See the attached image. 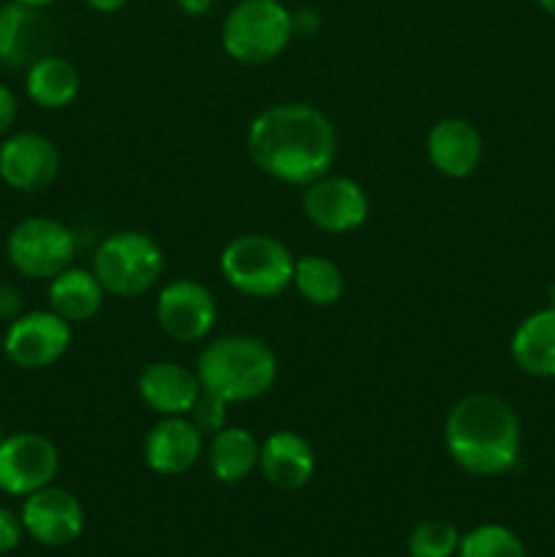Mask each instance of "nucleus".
Instances as JSON below:
<instances>
[{"mask_svg": "<svg viewBox=\"0 0 555 557\" xmlns=\"http://www.w3.org/2000/svg\"><path fill=\"white\" fill-rule=\"evenodd\" d=\"M245 147L267 177L305 188L330 174L337 158V131L313 103H275L250 120Z\"/></svg>", "mask_w": 555, "mask_h": 557, "instance_id": "1", "label": "nucleus"}, {"mask_svg": "<svg viewBox=\"0 0 555 557\" xmlns=\"http://www.w3.org/2000/svg\"><path fill=\"white\" fill-rule=\"evenodd\" d=\"M520 417L490 392H471L449 408L444 446L457 468L471 476H501L520 457Z\"/></svg>", "mask_w": 555, "mask_h": 557, "instance_id": "2", "label": "nucleus"}, {"mask_svg": "<svg viewBox=\"0 0 555 557\" xmlns=\"http://www.w3.org/2000/svg\"><path fill=\"white\" fill-rule=\"evenodd\" d=\"M201 392L223 403H250L264 397L278 381V357L261 337L223 335L196 357Z\"/></svg>", "mask_w": 555, "mask_h": 557, "instance_id": "3", "label": "nucleus"}, {"mask_svg": "<svg viewBox=\"0 0 555 557\" xmlns=\"http://www.w3.org/2000/svg\"><path fill=\"white\" fill-rule=\"evenodd\" d=\"M292 38V11L281 0H239L221 25L223 52L239 65L272 63Z\"/></svg>", "mask_w": 555, "mask_h": 557, "instance_id": "4", "label": "nucleus"}, {"mask_svg": "<svg viewBox=\"0 0 555 557\" xmlns=\"http://www.w3.org/2000/svg\"><path fill=\"white\" fill-rule=\"evenodd\" d=\"M294 253L270 234H239L221 250V275L234 292L270 299L294 281Z\"/></svg>", "mask_w": 555, "mask_h": 557, "instance_id": "5", "label": "nucleus"}, {"mask_svg": "<svg viewBox=\"0 0 555 557\" xmlns=\"http://www.w3.org/2000/svg\"><path fill=\"white\" fill-rule=\"evenodd\" d=\"M163 250L156 239L139 228L114 232L98 245L92 272L103 292L112 297H141L163 275Z\"/></svg>", "mask_w": 555, "mask_h": 557, "instance_id": "6", "label": "nucleus"}, {"mask_svg": "<svg viewBox=\"0 0 555 557\" xmlns=\"http://www.w3.org/2000/svg\"><path fill=\"white\" fill-rule=\"evenodd\" d=\"M5 256L22 277L52 281L74 261L76 237L58 218L33 215L11 228L5 239Z\"/></svg>", "mask_w": 555, "mask_h": 557, "instance_id": "7", "label": "nucleus"}, {"mask_svg": "<svg viewBox=\"0 0 555 557\" xmlns=\"http://www.w3.org/2000/svg\"><path fill=\"white\" fill-rule=\"evenodd\" d=\"M156 321L174 343H201L218 321V305L210 288L190 277H177L161 288L156 299Z\"/></svg>", "mask_w": 555, "mask_h": 557, "instance_id": "8", "label": "nucleus"}, {"mask_svg": "<svg viewBox=\"0 0 555 557\" xmlns=\"http://www.w3.org/2000/svg\"><path fill=\"white\" fill-rule=\"evenodd\" d=\"M60 471V451L47 435L14 433L0 441V490L27 498L49 487Z\"/></svg>", "mask_w": 555, "mask_h": 557, "instance_id": "9", "label": "nucleus"}, {"mask_svg": "<svg viewBox=\"0 0 555 557\" xmlns=\"http://www.w3.org/2000/svg\"><path fill=\"white\" fill-rule=\"evenodd\" d=\"M71 348V324L54 310H30L9 324L3 354L20 370H44L65 357Z\"/></svg>", "mask_w": 555, "mask_h": 557, "instance_id": "10", "label": "nucleus"}, {"mask_svg": "<svg viewBox=\"0 0 555 557\" xmlns=\"http://www.w3.org/2000/svg\"><path fill=\"white\" fill-rule=\"evenodd\" d=\"M303 212L319 232L351 234L368 221L370 199L357 180L324 174L305 185Z\"/></svg>", "mask_w": 555, "mask_h": 557, "instance_id": "11", "label": "nucleus"}, {"mask_svg": "<svg viewBox=\"0 0 555 557\" xmlns=\"http://www.w3.org/2000/svg\"><path fill=\"white\" fill-rule=\"evenodd\" d=\"M20 517L27 536L44 547H69L85 531V509L79 498L52 484L27 495Z\"/></svg>", "mask_w": 555, "mask_h": 557, "instance_id": "12", "label": "nucleus"}, {"mask_svg": "<svg viewBox=\"0 0 555 557\" xmlns=\"http://www.w3.org/2000/svg\"><path fill=\"white\" fill-rule=\"evenodd\" d=\"M60 174V152L52 139L33 131L5 136L0 145V180L20 194L49 188Z\"/></svg>", "mask_w": 555, "mask_h": 557, "instance_id": "13", "label": "nucleus"}, {"mask_svg": "<svg viewBox=\"0 0 555 557\" xmlns=\"http://www.w3.org/2000/svg\"><path fill=\"white\" fill-rule=\"evenodd\" d=\"M52 47V22L44 11L11 3L0 5V65L5 69H30L36 60L49 54Z\"/></svg>", "mask_w": 555, "mask_h": 557, "instance_id": "14", "label": "nucleus"}, {"mask_svg": "<svg viewBox=\"0 0 555 557\" xmlns=\"http://www.w3.org/2000/svg\"><path fill=\"white\" fill-rule=\"evenodd\" d=\"M205 455V433L188 417H161L147 433L145 462L161 476H183Z\"/></svg>", "mask_w": 555, "mask_h": 557, "instance_id": "15", "label": "nucleus"}, {"mask_svg": "<svg viewBox=\"0 0 555 557\" xmlns=\"http://www.w3.org/2000/svg\"><path fill=\"white\" fill-rule=\"evenodd\" d=\"M136 392L139 400L158 417H188L199 400L201 384L196 370L161 359L141 370Z\"/></svg>", "mask_w": 555, "mask_h": 557, "instance_id": "16", "label": "nucleus"}, {"mask_svg": "<svg viewBox=\"0 0 555 557\" xmlns=\"http://www.w3.org/2000/svg\"><path fill=\"white\" fill-rule=\"evenodd\" d=\"M259 473L275 490L297 493L316 473L313 446L294 430H278L261 441Z\"/></svg>", "mask_w": 555, "mask_h": 557, "instance_id": "17", "label": "nucleus"}, {"mask_svg": "<svg viewBox=\"0 0 555 557\" xmlns=\"http://www.w3.org/2000/svg\"><path fill=\"white\" fill-rule=\"evenodd\" d=\"M428 161L449 180H466L482 161V136L462 117H444L428 134Z\"/></svg>", "mask_w": 555, "mask_h": 557, "instance_id": "18", "label": "nucleus"}, {"mask_svg": "<svg viewBox=\"0 0 555 557\" xmlns=\"http://www.w3.org/2000/svg\"><path fill=\"white\" fill-rule=\"evenodd\" d=\"M511 359L533 379H555V308L536 310L520 321L509 343Z\"/></svg>", "mask_w": 555, "mask_h": 557, "instance_id": "19", "label": "nucleus"}, {"mask_svg": "<svg viewBox=\"0 0 555 557\" xmlns=\"http://www.w3.org/2000/svg\"><path fill=\"white\" fill-rule=\"evenodd\" d=\"M47 299L49 310H54L60 319H65L69 324H82V321L96 319L98 310L103 308L107 292L92 270L69 267L49 281Z\"/></svg>", "mask_w": 555, "mask_h": 557, "instance_id": "20", "label": "nucleus"}, {"mask_svg": "<svg viewBox=\"0 0 555 557\" xmlns=\"http://www.w3.org/2000/svg\"><path fill=\"white\" fill-rule=\"evenodd\" d=\"M261 441L248 428L226 424L207 446V462L221 484H239L259 468Z\"/></svg>", "mask_w": 555, "mask_h": 557, "instance_id": "21", "label": "nucleus"}, {"mask_svg": "<svg viewBox=\"0 0 555 557\" xmlns=\"http://www.w3.org/2000/svg\"><path fill=\"white\" fill-rule=\"evenodd\" d=\"M82 76L79 69L71 63L69 58H60V54H44L41 60L27 69L25 90L36 107L49 109H65L69 103H74V98L79 96Z\"/></svg>", "mask_w": 555, "mask_h": 557, "instance_id": "22", "label": "nucleus"}, {"mask_svg": "<svg viewBox=\"0 0 555 557\" xmlns=\"http://www.w3.org/2000/svg\"><path fill=\"white\" fill-rule=\"evenodd\" d=\"M292 286L313 308H332L346 294V277H343V270L332 259L308 253L294 261Z\"/></svg>", "mask_w": 555, "mask_h": 557, "instance_id": "23", "label": "nucleus"}, {"mask_svg": "<svg viewBox=\"0 0 555 557\" xmlns=\"http://www.w3.org/2000/svg\"><path fill=\"white\" fill-rule=\"evenodd\" d=\"M457 557H528L526 544L504 525H479L460 536Z\"/></svg>", "mask_w": 555, "mask_h": 557, "instance_id": "24", "label": "nucleus"}, {"mask_svg": "<svg viewBox=\"0 0 555 557\" xmlns=\"http://www.w3.org/2000/svg\"><path fill=\"white\" fill-rule=\"evenodd\" d=\"M460 547V533L446 520H424L408 533L411 557H452Z\"/></svg>", "mask_w": 555, "mask_h": 557, "instance_id": "25", "label": "nucleus"}, {"mask_svg": "<svg viewBox=\"0 0 555 557\" xmlns=\"http://www.w3.org/2000/svg\"><path fill=\"white\" fill-rule=\"evenodd\" d=\"M188 419L196 424V428L201 430V433L215 435L218 430L226 428L229 403H223L221 397L201 392L199 400H196V406H194V411L188 413Z\"/></svg>", "mask_w": 555, "mask_h": 557, "instance_id": "26", "label": "nucleus"}, {"mask_svg": "<svg viewBox=\"0 0 555 557\" xmlns=\"http://www.w3.org/2000/svg\"><path fill=\"white\" fill-rule=\"evenodd\" d=\"M22 536H25L22 517H16L14 511H9L0 506V555L14 553V549L20 547Z\"/></svg>", "mask_w": 555, "mask_h": 557, "instance_id": "27", "label": "nucleus"}, {"mask_svg": "<svg viewBox=\"0 0 555 557\" xmlns=\"http://www.w3.org/2000/svg\"><path fill=\"white\" fill-rule=\"evenodd\" d=\"M25 313V299L22 292L11 283H0V321H14Z\"/></svg>", "mask_w": 555, "mask_h": 557, "instance_id": "28", "label": "nucleus"}, {"mask_svg": "<svg viewBox=\"0 0 555 557\" xmlns=\"http://www.w3.org/2000/svg\"><path fill=\"white\" fill-rule=\"evenodd\" d=\"M16 114H20V103H16L14 90L0 85V139L11 134V128L16 123Z\"/></svg>", "mask_w": 555, "mask_h": 557, "instance_id": "29", "label": "nucleus"}, {"mask_svg": "<svg viewBox=\"0 0 555 557\" xmlns=\"http://www.w3.org/2000/svg\"><path fill=\"white\" fill-rule=\"evenodd\" d=\"M292 27H294V36H299V38L313 36V33L321 27L319 11H316V9L292 11Z\"/></svg>", "mask_w": 555, "mask_h": 557, "instance_id": "30", "label": "nucleus"}, {"mask_svg": "<svg viewBox=\"0 0 555 557\" xmlns=\"http://www.w3.org/2000/svg\"><path fill=\"white\" fill-rule=\"evenodd\" d=\"M185 16H205L215 5V0H174Z\"/></svg>", "mask_w": 555, "mask_h": 557, "instance_id": "31", "label": "nucleus"}, {"mask_svg": "<svg viewBox=\"0 0 555 557\" xmlns=\"http://www.w3.org/2000/svg\"><path fill=\"white\" fill-rule=\"evenodd\" d=\"M87 9L98 11V14H118L120 9L128 5V0H85Z\"/></svg>", "mask_w": 555, "mask_h": 557, "instance_id": "32", "label": "nucleus"}, {"mask_svg": "<svg viewBox=\"0 0 555 557\" xmlns=\"http://www.w3.org/2000/svg\"><path fill=\"white\" fill-rule=\"evenodd\" d=\"M16 3L27 5V9H38V11H44V9H49V5L58 3V0H16Z\"/></svg>", "mask_w": 555, "mask_h": 557, "instance_id": "33", "label": "nucleus"}, {"mask_svg": "<svg viewBox=\"0 0 555 557\" xmlns=\"http://www.w3.org/2000/svg\"><path fill=\"white\" fill-rule=\"evenodd\" d=\"M536 3H539V5H542V9H544V11H547V14H550V16H555V0H536Z\"/></svg>", "mask_w": 555, "mask_h": 557, "instance_id": "34", "label": "nucleus"}, {"mask_svg": "<svg viewBox=\"0 0 555 557\" xmlns=\"http://www.w3.org/2000/svg\"><path fill=\"white\" fill-rule=\"evenodd\" d=\"M550 299H553V308H555V286L550 288Z\"/></svg>", "mask_w": 555, "mask_h": 557, "instance_id": "35", "label": "nucleus"}]
</instances>
